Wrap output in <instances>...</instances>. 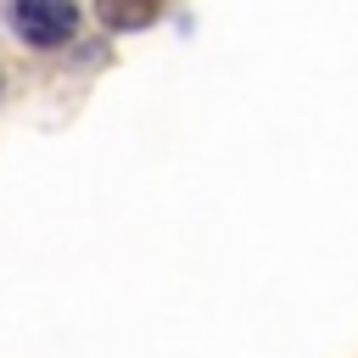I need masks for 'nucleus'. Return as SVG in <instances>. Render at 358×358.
Wrapping results in <instances>:
<instances>
[{
  "instance_id": "f257e3e1",
  "label": "nucleus",
  "mask_w": 358,
  "mask_h": 358,
  "mask_svg": "<svg viewBox=\"0 0 358 358\" xmlns=\"http://www.w3.org/2000/svg\"><path fill=\"white\" fill-rule=\"evenodd\" d=\"M11 22H17V34H22L28 45L56 50V45L73 39L78 6H73V0H17V6H11Z\"/></svg>"
},
{
  "instance_id": "f03ea898",
  "label": "nucleus",
  "mask_w": 358,
  "mask_h": 358,
  "mask_svg": "<svg viewBox=\"0 0 358 358\" xmlns=\"http://www.w3.org/2000/svg\"><path fill=\"white\" fill-rule=\"evenodd\" d=\"M157 6H162V0H101V17H106L112 28H145V22L157 17Z\"/></svg>"
}]
</instances>
